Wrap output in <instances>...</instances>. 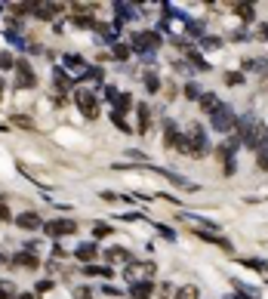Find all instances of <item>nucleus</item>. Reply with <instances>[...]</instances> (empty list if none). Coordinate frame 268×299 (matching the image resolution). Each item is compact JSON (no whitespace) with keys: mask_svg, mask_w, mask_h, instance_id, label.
I'll return each mask as SVG.
<instances>
[{"mask_svg":"<svg viewBox=\"0 0 268 299\" xmlns=\"http://www.w3.org/2000/svg\"><path fill=\"white\" fill-rule=\"evenodd\" d=\"M235 136L241 139L250 151H265L268 148V124H262V120H256V117L238 120V133Z\"/></svg>","mask_w":268,"mask_h":299,"instance_id":"obj_1","label":"nucleus"},{"mask_svg":"<svg viewBox=\"0 0 268 299\" xmlns=\"http://www.w3.org/2000/svg\"><path fill=\"white\" fill-rule=\"evenodd\" d=\"M185 139L191 142V157H207V154L213 151V145L207 142V133H204L201 124H191V127L185 130Z\"/></svg>","mask_w":268,"mask_h":299,"instance_id":"obj_2","label":"nucleus"},{"mask_svg":"<svg viewBox=\"0 0 268 299\" xmlns=\"http://www.w3.org/2000/svg\"><path fill=\"white\" fill-rule=\"evenodd\" d=\"M130 46H133V52H142V56L148 52V56H151V52L160 49V34L157 31H139V34H133Z\"/></svg>","mask_w":268,"mask_h":299,"instance_id":"obj_3","label":"nucleus"},{"mask_svg":"<svg viewBox=\"0 0 268 299\" xmlns=\"http://www.w3.org/2000/svg\"><path fill=\"white\" fill-rule=\"evenodd\" d=\"M74 102H77V108H80V114H83L86 120H96V117H99V99L89 93V90H77V93H74Z\"/></svg>","mask_w":268,"mask_h":299,"instance_id":"obj_4","label":"nucleus"},{"mask_svg":"<svg viewBox=\"0 0 268 299\" xmlns=\"http://www.w3.org/2000/svg\"><path fill=\"white\" fill-rule=\"evenodd\" d=\"M210 117H213V130L216 133H231L238 127V117H235V111H231L228 105H222V108L216 114H210Z\"/></svg>","mask_w":268,"mask_h":299,"instance_id":"obj_5","label":"nucleus"},{"mask_svg":"<svg viewBox=\"0 0 268 299\" xmlns=\"http://www.w3.org/2000/svg\"><path fill=\"white\" fill-rule=\"evenodd\" d=\"M154 272H157L154 262H130V266H127V281H130V284H136V281H148Z\"/></svg>","mask_w":268,"mask_h":299,"instance_id":"obj_6","label":"nucleus"},{"mask_svg":"<svg viewBox=\"0 0 268 299\" xmlns=\"http://www.w3.org/2000/svg\"><path fill=\"white\" fill-rule=\"evenodd\" d=\"M15 86H19V90H31V86H37V77H34L31 65L25 59L15 62Z\"/></svg>","mask_w":268,"mask_h":299,"instance_id":"obj_7","label":"nucleus"},{"mask_svg":"<svg viewBox=\"0 0 268 299\" xmlns=\"http://www.w3.org/2000/svg\"><path fill=\"white\" fill-rule=\"evenodd\" d=\"M43 232H46L49 238H65V235H74L77 225L71 222V219H52V222L43 225Z\"/></svg>","mask_w":268,"mask_h":299,"instance_id":"obj_8","label":"nucleus"},{"mask_svg":"<svg viewBox=\"0 0 268 299\" xmlns=\"http://www.w3.org/2000/svg\"><path fill=\"white\" fill-rule=\"evenodd\" d=\"M15 225H19L22 232H37V228H43V219L34 213V210H25V213L15 216Z\"/></svg>","mask_w":268,"mask_h":299,"instance_id":"obj_9","label":"nucleus"},{"mask_svg":"<svg viewBox=\"0 0 268 299\" xmlns=\"http://www.w3.org/2000/svg\"><path fill=\"white\" fill-rule=\"evenodd\" d=\"M238 145H241V139H238V136H231L228 142H222V145L216 148V157H219V161H225V164H231V161H235Z\"/></svg>","mask_w":268,"mask_h":299,"instance_id":"obj_10","label":"nucleus"},{"mask_svg":"<svg viewBox=\"0 0 268 299\" xmlns=\"http://www.w3.org/2000/svg\"><path fill=\"white\" fill-rule=\"evenodd\" d=\"M74 256H77L80 262H86V266H93L96 256H99V244H93V241H89V244H80V247L74 250Z\"/></svg>","mask_w":268,"mask_h":299,"instance_id":"obj_11","label":"nucleus"},{"mask_svg":"<svg viewBox=\"0 0 268 299\" xmlns=\"http://www.w3.org/2000/svg\"><path fill=\"white\" fill-rule=\"evenodd\" d=\"M154 287H151V281H136V284L130 287V296L133 299H151Z\"/></svg>","mask_w":268,"mask_h":299,"instance_id":"obj_12","label":"nucleus"},{"mask_svg":"<svg viewBox=\"0 0 268 299\" xmlns=\"http://www.w3.org/2000/svg\"><path fill=\"white\" fill-rule=\"evenodd\" d=\"M105 259H108V262H123V266H130V262H133V253L123 250V247H111V250H105Z\"/></svg>","mask_w":268,"mask_h":299,"instance_id":"obj_13","label":"nucleus"},{"mask_svg":"<svg viewBox=\"0 0 268 299\" xmlns=\"http://www.w3.org/2000/svg\"><path fill=\"white\" fill-rule=\"evenodd\" d=\"M201 108H204L207 114H216V111L222 108V102H219L216 93H204V96H201Z\"/></svg>","mask_w":268,"mask_h":299,"instance_id":"obj_14","label":"nucleus"},{"mask_svg":"<svg viewBox=\"0 0 268 299\" xmlns=\"http://www.w3.org/2000/svg\"><path fill=\"white\" fill-rule=\"evenodd\" d=\"M179 136H182V133H179V127L173 124V120H167V124H164V145H167V148H176Z\"/></svg>","mask_w":268,"mask_h":299,"instance_id":"obj_15","label":"nucleus"},{"mask_svg":"<svg viewBox=\"0 0 268 299\" xmlns=\"http://www.w3.org/2000/svg\"><path fill=\"white\" fill-rule=\"evenodd\" d=\"M15 266H25V269H37L40 262H37V256L31 253V247L25 250V253H15Z\"/></svg>","mask_w":268,"mask_h":299,"instance_id":"obj_16","label":"nucleus"},{"mask_svg":"<svg viewBox=\"0 0 268 299\" xmlns=\"http://www.w3.org/2000/svg\"><path fill=\"white\" fill-rule=\"evenodd\" d=\"M151 130V111H148V105H139V133L145 136Z\"/></svg>","mask_w":268,"mask_h":299,"instance_id":"obj_17","label":"nucleus"},{"mask_svg":"<svg viewBox=\"0 0 268 299\" xmlns=\"http://www.w3.org/2000/svg\"><path fill=\"white\" fill-rule=\"evenodd\" d=\"M83 275H86V278H111L114 272H111L108 266H96V262H93V266H86V269H83Z\"/></svg>","mask_w":268,"mask_h":299,"instance_id":"obj_18","label":"nucleus"},{"mask_svg":"<svg viewBox=\"0 0 268 299\" xmlns=\"http://www.w3.org/2000/svg\"><path fill=\"white\" fill-rule=\"evenodd\" d=\"M111 56H114L117 62H127V59L133 56V46H130V43H114V46H111Z\"/></svg>","mask_w":268,"mask_h":299,"instance_id":"obj_19","label":"nucleus"},{"mask_svg":"<svg viewBox=\"0 0 268 299\" xmlns=\"http://www.w3.org/2000/svg\"><path fill=\"white\" fill-rule=\"evenodd\" d=\"M173 296H176V299H201V290L194 287V284H185V287H179Z\"/></svg>","mask_w":268,"mask_h":299,"instance_id":"obj_20","label":"nucleus"},{"mask_svg":"<svg viewBox=\"0 0 268 299\" xmlns=\"http://www.w3.org/2000/svg\"><path fill=\"white\" fill-rule=\"evenodd\" d=\"M130 108H133V96H130V93H120L117 102H114V111L123 114V111H130Z\"/></svg>","mask_w":268,"mask_h":299,"instance_id":"obj_21","label":"nucleus"},{"mask_svg":"<svg viewBox=\"0 0 268 299\" xmlns=\"http://www.w3.org/2000/svg\"><path fill=\"white\" fill-rule=\"evenodd\" d=\"M0 299H19V290L9 281H0Z\"/></svg>","mask_w":268,"mask_h":299,"instance_id":"obj_22","label":"nucleus"},{"mask_svg":"<svg viewBox=\"0 0 268 299\" xmlns=\"http://www.w3.org/2000/svg\"><path fill=\"white\" fill-rule=\"evenodd\" d=\"M65 65H68V68H74L77 74H83L86 68H89V65H83V59H80V56H65Z\"/></svg>","mask_w":268,"mask_h":299,"instance_id":"obj_23","label":"nucleus"},{"mask_svg":"<svg viewBox=\"0 0 268 299\" xmlns=\"http://www.w3.org/2000/svg\"><path fill=\"white\" fill-rule=\"evenodd\" d=\"M142 80H145V90H148V93H157L160 83H157V74H154V71H145V74H142Z\"/></svg>","mask_w":268,"mask_h":299,"instance_id":"obj_24","label":"nucleus"},{"mask_svg":"<svg viewBox=\"0 0 268 299\" xmlns=\"http://www.w3.org/2000/svg\"><path fill=\"white\" fill-rule=\"evenodd\" d=\"M52 77H56V86H59V90H68V86H71V77L62 71V68H56V74H52Z\"/></svg>","mask_w":268,"mask_h":299,"instance_id":"obj_25","label":"nucleus"},{"mask_svg":"<svg viewBox=\"0 0 268 299\" xmlns=\"http://www.w3.org/2000/svg\"><path fill=\"white\" fill-rule=\"evenodd\" d=\"M111 232H114L111 225H102V222L93 225V238H96V241H99V238H111Z\"/></svg>","mask_w":268,"mask_h":299,"instance_id":"obj_26","label":"nucleus"},{"mask_svg":"<svg viewBox=\"0 0 268 299\" xmlns=\"http://www.w3.org/2000/svg\"><path fill=\"white\" fill-rule=\"evenodd\" d=\"M96 28H99V34H102L105 40H114V37H117V28H114V25H105V22H102V25H96Z\"/></svg>","mask_w":268,"mask_h":299,"instance_id":"obj_27","label":"nucleus"},{"mask_svg":"<svg viewBox=\"0 0 268 299\" xmlns=\"http://www.w3.org/2000/svg\"><path fill=\"white\" fill-rule=\"evenodd\" d=\"M80 77H83V80H96V83H102V77H105V74H102V68H86V71H83Z\"/></svg>","mask_w":268,"mask_h":299,"instance_id":"obj_28","label":"nucleus"},{"mask_svg":"<svg viewBox=\"0 0 268 299\" xmlns=\"http://www.w3.org/2000/svg\"><path fill=\"white\" fill-rule=\"evenodd\" d=\"M111 124L120 130V133H130V124L123 120V114H117V111H111Z\"/></svg>","mask_w":268,"mask_h":299,"instance_id":"obj_29","label":"nucleus"},{"mask_svg":"<svg viewBox=\"0 0 268 299\" xmlns=\"http://www.w3.org/2000/svg\"><path fill=\"white\" fill-rule=\"evenodd\" d=\"M235 12L241 15L244 22H250V19H253V6H250V3H238V6H235Z\"/></svg>","mask_w":268,"mask_h":299,"instance_id":"obj_30","label":"nucleus"},{"mask_svg":"<svg viewBox=\"0 0 268 299\" xmlns=\"http://www.w3.org/2000/svg\"><path fill=\"white\" fill-rule=\"evenodd\" d=\"M225 83H228V86H241V83H244V71H228V74H225Z\"/></svg>","mask_w":268,"mask_h":299,"instance_id":"obj_31","label":"nucleus"},{"mask_svg":"<svg viewBox=\"0 0 268 299\" xmlns=\"http://www.w3.org/2000/svg\"><path fill=\"white\" fill-rule=\"evenodd\" d=\"M188 34H191V37H201V40H204V22H188Z\"/></svg>","mask_w":268,"mask_h":299,"instance_id":"obj_32","label":"nucleus"},{"mask_svg":"<svg viewBox=\"0 0 268 299\" xmlns=\"http://www.w3.org/2000/svg\"><path fill=\"white\" fill-rule=\"evenodd\" d=\"M15 62L19 59H12V52H0V68H15Z\"/></svg>","mask_w":268,"mask_h":299,"instance_id":"obj_33","label":"nucleus"},{"mask_svg":"<svg viewBox=\"0 0 268 299\" xmlns=\"http://www.w3.org/2000/svg\"><path fill=\"white\" fill-rule=\"evenodd\" d=\"M244 266H250V269H259V272H268V262H262V259H244Z\"/></svg>","mask_w":268,"mask_h":299,"instance_id":"obj_34","label":"nucleus"},{"mask_svg":"<svg viewBox=\"0 0 268 299\" xmlns=\"http://www.w3.org/2000/svg\"><path fill=\"white\" fill-rule=\"evenodd\" d=\"M12 124H15V127H22V130H31V127H34V124H31V117H22V114H15V117H12Z\"/></svg>","mask_w":268,"mask_h":299,"instance_id":"obj_35","label":"nucleus"},{"mask_svg":"<svg viewBox=\"0 0 268 299\" xmlns=\"http://www.w3.org/2000/svg\"><path fill=\"white\" fill-rule=\"evenodd\" d=\"M185 96H188V99H201L204 93L198 90V83H188V86H185Z\"/></svg>","mask_w":268,"mask_h":299,"instance_id":"obj_36","label":"nucleus"},{"mask_svg":"<svg viewBox=\"0 0 268 299\" xmlns=\"http://www.w3.org/2000/svg\"><path fill=\"white\" fill-rule=\"evenodd\" d=\"M201 43H204L207 49H216V46H222V37H204Z\"/></svg>","mask_w":268,"mask_h":299,"instance_id":"obj_37","label":"nucleus"},{"mask_svg":"<svg viewBox=\"0 0 268 299\" xmlns=\"http://www.w3.org/2000/svg\"><path fill=\"white\" fill-rule=\"evenodd\" d=\"M117 90H114V86H105V99H108V102H117Z\"/></svg>","mask_w":268,"mask_h":299,"instance_id":"obj_38","label":"nucleus"},{"mask_svg":"<svg viewBox=\"0 0 268 299\" xmlns=\"http://www.w3.org/2000/svg\"><path fill=\"white\" fill-rule=\"evenodd\" d=\"M102 198L108 201V204H117V201H120V195H114V191H102ZM120 204H123V201H120Z\"/></svg>","mask_w":268,"mask_h":299,"instance_id":"obj_39","label":"nucleus"},{"mask_svg":"<svg viewBox=\"0 0 268 299\" xmlns=\"http://www.w3.org/2000/svg\"><path fill=\"white\" fill-rule=\"evenodd\" d=\"M259 170H268V148L259 151Z\"/></svg>","mask_w":268,"mask_h":299,"instance_id":"obj_40","label":"nucleus"},{"mask_svg":"<svg viewBox=\"0 0 268 299\" xmlns=\"http://www.w3.org/2000/svg\"><path fill=\"white\" fill-rule=\"evenodd\" d=\"M157 232H160V235H164V238H170V241L176 238V235H173V228H167V225H157Z\"/></svg>","mask_w":268,"mask_h":299,"instance_id":"obj_41","label":"nucleus"},{"mask_svg":"<svg viewBox=\"0 0 268 299\" xmlns=\"http://www.w3.org/2000/svg\"><path fill=\"white\" fill-rule=\"evenodd\" d=\"M52 287V281H37V293H46Z\"/></svg>","mask_w":268,"mask_h":299,"instance_id":"obj_42","label":"nucleus"},{"mask_svg":"<svg viewBox=\"0 0 268 299\" xmlns=\"http://www.w3.org/2000/svg\"><path fill=\"white\" fill-rule=\"evenodd\" d=\"M0 219H9V210H6V204L0 201Z\"/></svg>","mask_w":268,"mask_h":299,"instance_id":"obj_43","label":"nucleus"},{"mask_svg":"<svg viewBox=\"0 0 268 299\" xmlns=\"http://www.w3.org/2000/svg\"><path fill=\"white\" fill-rule=\"evenodd\" d=\"M19 299H37L34 293H19Z\"/></svg>","mask_w":268,"mask_h":299,"instance_id":"obj_44","label":"nucleus"},{"mask_svg":"<svg viewBox=\"0 0 268 299\" xmlns=\"http://www.w3.org/2000/svg\"><path fill=\"white\" fill-rule=\"evenodd\" d=\"M0 262H6V256H3V253H0Z\"/></svg>","mask_w":268,"mask_h":299,"instance_id":"obj_45","label":"nucleus"},{"mask_svg":"<svg viewBox=\"0 0 268 299\" xmlns=\"http://www.w3.org/2000/svg\"><path fill=\"white\" fill-rule=\"evenodd\" d=\"M0 90H3V83H0Z\"/></svg>","mask_w":268,"mask_h":299,"instance_id":"obj_46","label":"nucleus"}]
</instances>
